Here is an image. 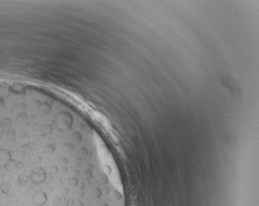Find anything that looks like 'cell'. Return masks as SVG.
Returning a JSON list of instances; mask_svg holds the SVG:
<instances>
[{"instance_id":"5b68a950","label":"cell","mask_w":259,"mask_h":206,"mask_svg":"<svg viewBox=\"0 0 259 206\" xmlns=\"http://www.w3.org/2000/svg\"><path fill=\"white\" fill-rule=\"evenodd\" d=\"M0 191L4 195H10L12 192V185L8 182H4L0 185Z\"/></svg>"},{"instance_id":"7a4b0ae2","label":"cell","mask_w":259,"mask_h":206,"mask_svg":"<svg viewBox=\"0 0 259 206\" xmlns=\"http://www.w3.org/2000/svg\"><path fill=\"white\" fill-rule=\"evenodd\" d=\"M47 201H48V196L44 191H37L33 196V202L37 206H44L47 203Z\"/></svg>"},{"instance_id":"7c38bea8","label":"cell","mask_w":259,"mask_h":206,"mask_svg":"<svg viewBox=\"0 0 259 206\" xmlns=\"http://www.w3.org/2000/svg\"><path fill=\"white\" fill-rule=\"evenodd\" d=\"M57 166H53V168L52 169V172L53 173H57Z\"/></svg>"},{"instance_id":"6da1fadb","label":"cell","mask_w":259,"mask_h":206,"mask_svg":"<svg viewBox=\"0 0 259 206\" xmlns=\"http://www.w3.org/2000/svg\"><path fill=\"white\" fill-rule=\"evenodd\" d=\"M31 180L33 182H35L36 184H40V183H44V179H45V172L42 169H36L32 171L31 173Z\"/></svg>"},{"instance_id":"3957f363","label":"cell","mask_w":259,"mask_h":206,"mask_svg":"<svg viewBox=\"0 0 259 206\" xmlns=\"http://www.w3.org/2000/svg\"><path fill=\"white\" fill-rule=\"evenodd\" d=\"M12 159L11 153L6 149L0 150V166H4L8 163V161Z\"/></svg>"},{"instance_id":"8fae6325","label":"cell","mask_w":259,"mask_h":206,"mask_svg":"<svg viewBox=\"0 0 259 206\" xmlns=\"http://www.w3.org/2000/svg\"><path fill=\"white\" fill-rule=\"evenodd\" d=\"M61 191H62V193L63 194L64 197H65V196H66V195L68 194V190H67L66 188H62V189L61 190Z\"/></svg>"},{"instance_id":"ba28073f","label":"cell","mask_w":259,"mask_h":206,"mask_svg":"<svg viewBox=\"0 0 259 206\" xmlns=\"http://www.w3.org/2000/svg\"><path fill=\"white\" fill-rule=\"evenodd\" d=\"M54 150H55V147H53V146H51V145L47 146L45 147V149H44V151H45V152H47V153H52V152H53Z\"/></svg>"},{"instance_id":"30bf717a","label":"cell","mask_w":259,"mask_h":206,"mask_svg":"<svg viewBox=\"0 0 259 206\" xmlns=\"http://www.w3.org/2000/svg\"><path fill=\"white\" fill-rule=\"evenodd\" d=\"M75 206H85V204L82 200L81 199H78L77 201L75 202Z\"/></svg>"},{"instance_id":"9c48e42d","label":"cell","mask_w":259,"mask_h":206,"mask_svg":"<svg viewBox=\"0 0 259 206\" xmlns=\"http://www.w3.org/2000/svg\"><path fill=\"white\" fill-rule=\"evenodd\" d=\"M53 180V176L51 175V174H48V176L46 175L45 177V179H44V183H45V184H48V183H49L51 181Z\"/></svg>"},{"instance_id":"277c9868","label":"cell","mask_w":259,"mask_h":206,"mask_svg":"<svg viewBox=\"0 0 259 206\" xmlns=\"http://www.w3.org/2000/svg\"><path fill=\"white\" fill-rule=\"evenodd\" d=\"M55 204H56V206H70L71 205H75V202H74V200H71V201L69 200H67L66 197H63V198H60V197H56V200H55Z\"/></svg>"},{"instance_id":"8992f818","label":"cell","mask_w":259,"mask_h":206,"mask_svg":"<svg viewBox=\"0 0 259 206\" xmlns=\"http://www.w3.org/2000/svg\"><path fill=\"white\" fill-rule=\"evenodd\" d=\"M27 181H28V177H27V176H25V175H21L18 177V182H20L21 184H22V185L25 184L27 182Z\"/></svg>"},{"instance_id":"52a82bcc","label":"cell","mask_w":259,"mask_h":206,"mask_svg":"<svg viewBox=\"0 0 259 206\" xmlns=\"http://www.w3.org/2000/svg\"><path fill=\"white\" fill-rule=\"evenodd\" d=\"M69 183H70V185H71L72 186H76L78 185V180L76 179V177H72V178L70 179Z\"/></svg>"}]
</instances>
